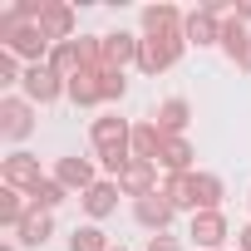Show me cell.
I'll return each mask as SVG.
<instances>
[{"label":"cell","mask_w":251,"mask_h":251,"mask_svg":"<svg viewBox=\"0 0 251 251\" xmlns=\"http://www.w3.org/2000/svg\"><path fill=\"white\" fill-rule=\"evenodd\" d=\"M182 50H187V35H182V30H173V35H143L138 69H143V74H163V69H173V64L182 59Z\"/></svg>","instance_id":"obj_1"},{"label":"cell","mask_w":251,"mask_h":251,"mask_svg":"<svg viewBox=\"0 0 251 251\" xmlns=\"http://www.w3.org/2000/svg\"><path fill=\"white\" fill-rule=\"evenodd\" d=\"M20 89H25L30 103H54L59 94H69V79H59L50 64H30L25 79H20Z\"/></svg>","instance_id":"obj_2"},{"label":"cell","mask_w":251,"mask_h":251,"mask_svg":"<svg viewBox=\"0 0 251 251\" xmlns=\"http://www.w3.org/2000/svg\"><path fill=\"white\" fill-rule=\"evenodd\" d=\"M0 177H5V187H15V192H25V197L45 182V173H40V158H35V153H10L5 163H0Z\"/></svg>","instance_id":"obj_3"},{"label":"cell","mask_w":251,"mask_h":251,"mask_svg":"<svg viewBox=\"0 0 251 251\" xmlns=\"http://www.w3.org/2000/svg\"><path fill=\"white\" fill-rule=\"evenodd\" d=\"M30 128H35V103L30 99H0V133H5V138H30Z\"/></svg>","instance_id":"obj_4"},{"label":"cell","mask_w":251,"mask_h":251,"mask_svg":"<svg viewBox=\"0 0 251 251\" xmlns=\"http://www.w3.org/2000/svg\"><path fill=\"white\" fill-rule=\"evenodd\" d=\"M40 35L50 40V45H69V35H74V5H59V0H45V10H40Z\"/></svg>","instance_id":"obj_5"},{"label":"cell","mask_w":251,"mask_h":251,"mask_svg":"<svg viewBox=\"0 0 251 251\" xmlns=\"http://www.w3.org/2000/svg\"><path fill=\"white\" fill-rule=\"evenodd\" d=\"M99 45H103V69H118V74H123V64H138V50H143V40L128 30H113Z\"/></svg>","instance_id":"obj_6"},{"label":"cell","mask_w":251,"mask_h":251,"mask_svg":"<svg viewBox=\"0 0 251 251\" xmlns=\"http://www.w3.org/2000/svg\"><path fill=\"white\" fill-rule=\"evenodd\" d=\"M89 138H94L99 153H108V148H133V123H123V118H94V123H89Z\"/></svg>","instance_id":"obj_7"},{"label":"cell","mask_w":251,"mask_h":251,"mask_svg":"<svg viewBox=\"0 0 251 251\" xmlns=\"http://www.w3.org/2000/svg\"><path fill=\"white\" fill-rule=\"evenodd\" d=\"M173 212H177V207H173L163 192H148V197H138V202H133V217H138V226H148V231H158V236L168 231Z\"/></svg>","instance_id":"obj_8"},{"label":"cell","mask_w":251,"mask_h":251,"mask_svg":"<svg viewBox=\"0 0 251 251\" xmlns=\"http://www.w3.org/2000/svg\"><path fill=\"white\" fill-rule=\"evenodd\" d=\"M187 236H192L202 251H222V241H226V217H222V212H192Z\"/></svg>","instance_id":"obj_9"},{"label":"cell","mask_w":251,"mask_h":251,"mask_svg":"<svg viewBox=\"0 0 251 251\" xmlns=\"http://www.w3.org/2000/svg\"><path fill=\"white\" fill-rule=\"evenodd\" d=\"M153 177H158V163H143V158H133L128 168H123V177H118V187L128 192L133 202H138V197H148V192H158V187H153Z\"/></svg>","instance_id":"obj_10"},{"label":"cell","mask_w":251,"mask_h":251,"mask_svg":"<svg viewBox=\"0 0 251 251\" xmlns=\"http://www.w3.org/2000/svg\"><path fill=\"white\" fill-rule=\"evenodd\" d=\"M54 177H59V182H64L69 192H89V187L99 182V177H94V163H89V158H59V163H54Z\"/></svg>","instance_id":"obj_11"},{"label":"cell","mask_w":251,"mask_h":251,"mask_svg":"<svg viewBox=\"0 0 251 251\" xmlns=\"http://www.w3.org/2000/svg\"><path fill=\"white\" fill-rule=\"evenodd\" d=\"M173 207H187V212H197V173H168V182L158 187Z\"/></svg>","instance_id":"obj_12"},{"label":"cell","mask_w":251,"mask_h":251,"mask_svg":"<svg viewBox=\"0 0 251 251\" xmlns=\"http://www.w3.org/2000/svg\"><path fill=\"white\" fill-rule=\"evenodd\" d=\"M118 192H123V187H118V177H103V182H94V187L84 192V212H89L94 222H99V217H108V212L118 207Z\"/></svg>","instance_id":"obj_13"},{"label":"cell","mask_w":251,"mask_h":251,"mask_svg":"<svg viewBox=\"0 0 251 251\" xmlns=\"http://www.w3.org/2000/svg\"><path fill=\"white\" fill-rule=\"evenodd\" d=\"M182 35H187L192 45H222V25H217V15H212L207 5L187 15V25H182Z\"/></svg>","instance_id":"obj_14"},{"label":"cell","mask_w":251,"mask_h":251,"mask_svg":"<svg viewBox=\"0 0 251 251\" xmlns=\"http://www.w3.org/2000/svg\"><path fill=\"white\" fill-rule=\"evenodd\" d=\"M187 25V15L177 10V5H148L143 10V30L148 35H173V30H182Z\"/></svg>","instance_id":"obj_15"},{"label":"cell","mask_w":251,"mask_h":251,"mask_svg":"<svg viewBox=\"0 0 251 251\" xmlns=\"http://www.w3.org/2000/svg\"><path fill=\"white\" fill-rule=\"evenodd\" d=\"M69 99L74 103H103V69H84V74H74L69 79Z\"/></svg>","instance_id":"obj_16"},{"label":"cell","mask_w":251,"mask_h":251,"mask_svg":"<svg viewBox=\"0 0 251 251\" xmlns=\"http://www.w3.org/2000/svg\"><path fill=\"white\" fill-rule=\"evenodd\" d=\"M187 118H192V108H187V99H168L163 108H158V128H163V138H182V128H187Z\"/></svg>","instance_id":"obj_17"},{"label":"cell","mask_w":251,"mask_h":251,"mask_svg":"<svg viewBox=\"0 0 251 251\" xmlns=\"http://www.w3.org/2000/svg\"><path fill=\"white\" fill-rule=\"evenodd\" d=\"M158 153H163V128L158 123H133V158L158 163Z\"/></svg>","instance_id":"obj_18"},{"label":"cell","mask_w":251,"mask_h":251,"mask_svg":"<svg viewBox=\"0 0 251 251\" xmlns=\"http://www.w3.org/2000/svg\"><path fill=\"white\" fill-rule=\"evenodd\" d=\"M158 163H163L168 173H192V143H187V138H163Z\"/></svg>","instance_id":"obj_19"},{"label":"cell","mask_w":251,"mask_h":251,"mask_svg":"<svg viewBox=\"0 0 251 251\" xmlns=\"http://www.w3.org/2000/svg\"><path fill=\"white\" fill-rule=\"evenodd\" d=\"M64 197H69V187H64L59 177H45V182H40V187L30 192V207H35V212H54V207H59Z\"/></svg>","instance_id":"obj_20"},{"label":"cell","mask_w":251,"mask_h":251,"mask_svg":"<svg viewBox=\"0 0 251 251\" xmlns=\"http://www.w3.org/2000/svg\"><path fill=\"white\" fill-rule=\"evenodd\" d=\"M50 231H54L50 212H35V207H30V217L20 222V231H15V236H20L25 246H45V236H50Z\"/></svg>","instance_id":"obj_21"},{"label":"cell","mask_w":251,"mask_h":251,"mask_svg":"<svg viewBox=\"0 0 251 251\" xmlns=\"http://www.w3.org/2000/svg\"><path fill=\"white\" fill-rule=\"evenodd\" d=\"M30 217V207H25V192H15V187H5L0 192V222H5L10 231H20V222Z\"/></svg>","instance_id":"obj_22"},{"label":"cell","mask_w":251,"mask_h":251,"mask_svg":"<svg viewBox=\"0 0 251 251\" xmlns=\"http://www.w3.org/2000/svg\"><path fill=\"white\" fill-rule=\"evenodd\" d=\"M217 207H222V177L197 173V212H217Z\"/></svg>","instance_id":"obj_23"},{"label":"cell","mask_w":251,"mask_h":251,"mask_svg":"<svg viewBox=\"0 0 251 251\" xmlns=\"http://www.w3.org/2000/svg\"><path fill=\"white\" fill-rule=\"evenodd\" d=\"M222 50H226V59H246V50H251V35L241 30V20H231V25H222Z\"/></svg>","instance_id":"obj_24"},{"label":"cell","mask_w":251,"mask_h":251,"mask_svg":"<svg viewBox=\"0 0 251 251\" xmlns=\"http://www.w3.org/2000/svg\"><path fill=\"white\" fill-rule=\"evenodd\" d=\"M69 251H113V246H108V236H103L99 226H74Z\"/></svg>","instance_id":"obj_25"},{"label":"cell","mask_w":251,"mask_h":251,"mask_svg":"<svg viewBox=\"0 0 251 251\" xmlns=\"http://www.w3.org/2000/svg\"><path fill=\"white\" fill-rule=\"evenodd\" d=\"M123 94H128V79H123L118 69H103V103H118Z\"/></svg>","instance_id":"obj_26"},{"label":"cell","mask_w":251,"mask_h":251,"mask_svg":"<svg viewBox=\"0 0 251 251\" xmlns=\"http://www.w3.org/2000/svg\"><path fill=\"white\" fill-rule=\"evenodd\" d=\"M20 79H25V74H20V64H15V54H10V50H0V84L10 89V84H20Z\"/></svg>","instance_id":"obj_27"},{"label":"cell","mask_w":251,"mask_h":251,"mask_svg":"<svg viewBox=\"0 0 251 251\" xmlns=\"http://www.w3.org/2000/svg\"><path fill=\"white\" fill-rule=\"evenodd\" d=\"M148 251H182V246H177L173 236H153V241H148Z\"/></svg>","instance_id":"obj_28"},{"label":"cell","mask_w":251,"mask_h":251,"mask_svg":"<svg viewBox=\"0 0 251 251\" xmlns=\"http://www.w3.org/2000/svg\"><path fill=\"white\" fill-rule=\"evenodd\" d=\"M236 246H241V251H251V222H246V226L236 231Z\"/></svg>","instance_id":"obj_29"},{"label":"cell","mask_w":251,"mask_h":251,"mask_svg":"<svg viewBox=\"0 0 251 251\" xmlns=\"http://www.w3.org/2000/svg\"><path fill=\"white\" fill-rule=\"evenodd\" d=\"M241 69H246V74H251V50H246V59H241Z\"/></svg>","instance_id":"obj_30"},{"label":"cell","mask_w":251,"mask_h":251,"mask_svg":"<svg viewBox=\"0 0 251 251\" xmlns=\"http://www.w3.org/2000/svg\"><path fill=\"white\" fill-rule=\"evenodd\" d=\"M118 251H128V246H118Z\"/></svg>","instance_id":"obj_31"},{"label":"cell","mask_w":251,"mask_h":251,"mask_svg":"<svg viewBox=\"0 0 251 251\" xmlns=\"http://www.w3.org/2000/svg\"><path fill=\"white\" fill-rule=\"evenodd\" d=\"M5 251H15V246H5Z\"/></svg>","instance_id":"obj_32"},{"label":"cell","mask_w":251,"mask_h":251,"mask_svg":"<svg viewBox=\"0 0 251 251\" xmlns=\"http://www.w3.org/2000/svg\"><path fill=\"white\" fill-rule=\"evenodd\" d=\"M246 202H251V197H246Z\"/></svg>","instance_id":"obj_33"}]
</instances>
